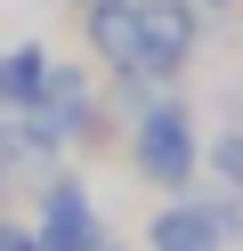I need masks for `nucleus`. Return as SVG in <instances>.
I'll return each instance as SVG.
<instances>
[{
  "instance_id": "6",
  "label": "nucleus",
  "mask_w": 243,
  "mask_h": 251,
  "mask_svg": "<svg viewBox=\"0 0 243 251\" xmlns=\"http://www.w3.org/2000/svg\"><path fill=\"white\" fill-rule=\"evenodd\" d=\"M32 114H41L65 146H89V138H97V89H89V73L57 57V65H49V89H41V105H32Z\"/></svg>"
},
{
  "instance_id": "9",
  "label": "nucleus",
  "mask_w": 243,
  "mask_h": 251,
  "mask_svg": "<svg viewBox=\"0 0 243 251\" xmlns=\"http://www.w3.org/2000/svg\"><path fill=\"white\" fill-rule=\"evenodd\" d=\"M0 251H41V243H32V219H8V211H0Z\"/></svg>"
},
{
  "instance_id": "4",
  "label": "nucleus",
  "mask_w": 243,
  "mask_h": 251,
  "mask_svg": "<svg viewBox=\"0 0 243 251\" xmlns=\"http://www.w3.org/2000/svg\"><path fill=\"white\" fill-rule=\"evenodd\" d=\"M57 162H65V138L41 114H8L0 122V195H32Z\"/></svg>"
},
{
  "instance_id": "7",
  "label": "nucleus",
  "mask_w": 243,
  "mask_h": 251,
  "mask_svg": "<svg viewBox=\"0 0 243 251\" xmlns=\"http://www.w3.org/2000/svg\"><path fill=\"white\" fill-rule=\"evenodd\" d=\"M49 65H57V57H49L41 41H8V49H0V114H32L41 89H49Z\"/></svg>"
},
{
  "instance_id": "2",
  "label": "nucleus",
  "mask_w": 243,
  "mask_h": 251,
  "mask_svg": "<svg viewBox=\"0 0 243 251\" xmlns=\"http://www.w3.org/2000/svg\"><path fill=\"white\" fill-rule=\"evenodd\" d=\"M130 170H138L154 195H187L203 178V122L187 98H154L130 122Z\"/></svg>"
},
{
  "instance_id": "8",
  "label": "nucleus",
  "mask_w": 243,
  "mask_h": 251,
  "mask_svg": "<svg viewBox=\"0 0 243 251\" xmlns=\"http://www.w3.org/2000/svg\"><path fill=\"white\" fill-rule=\"evenodd\" d=\"M203 170L227 186V195H243V122H227L219 138H203Z\"/></svg>"
},
{
  "instance_id": "1",
  "label": "nucleus",
  "mask_w": 243,
  "mask_h": 251,
  "mask_svg": "<svg viewBox=\"0 0 243 251\" xmlns=\"http://www.w3.org/2000/svg\"><path fill=\"white\" fill-rule=\"evenodd\" d=\"M89 49L113 73L178 81L203 49V17L194 0H89Z\"/></svg>"
},
{
  "instance_id": "11",
  "label": "nucleus",
  "mask_w": 243,
  "mask_h": 251,
  "mask_svg": "<svg viewBox=\"0 0 243 251\" xmlns=\"http://www.w3.org/2000/svg\"><path fill=\"white\" fill-rule=\"evenodd\" d=\"M106 251H122V243H106Z\"/></svg>"
},
{
  "instance_id": "5",
  "label": "nucleus",
  "mask_w": 243,
  "mask_h": 251,
  "mask_svg": "<svg viewBox=\"0 0 243 251\" xmlns=\"http://www.w3.org/2000/svg\"><path fill=\"white\" fill-rule=\"evenodd\" d=\"M146 251H235V243H227L211 195L187 186V195H162V211L146 219Z\"/></svg>"
},
{
  "instance_id": "10",
  "label": "nucleus",
  "mask_w": 243,
  "mask_h": 251,
  "mask_svg": "<svg viewBox=\"0 0 243 251\" xmlns=\"http://www.w3.org/2000/svg\"><path fill=\"white\" fill-rule=\"evenodd\" d=\"M194 8H235V0H194Z\"/></svg>"
},
{
  "instance_id": "3",
  "label": "nucleus",
  "mask_w": 243,
  "mask_h": 251,
  "mask_svg": "<svg viewBox=\"0 0 243 251\" xmlns=\"http://www.w3.org/2000/svg\"><path fill=\"white\" fill-rule=\"evenodd\" d=\"M32 243L41 251H106L113 235H106V211H97V195H89V178L81 170H49L41 186H32Z\"/></svg>"
}]
</instances>
